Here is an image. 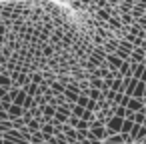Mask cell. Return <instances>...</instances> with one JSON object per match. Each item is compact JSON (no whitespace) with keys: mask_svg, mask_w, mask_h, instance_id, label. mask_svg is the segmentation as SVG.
<instances>
[{"mask_svg":"<svg viewBox=\"0 0 146 144\" xmlns=\"http://www.w3.org/2000/svg\"><path fill=\"white\" fill-rule=\"evenodd\" d=\"M72 110H74V112H72L74 116H78V118H82V114H84V108H82L80 104H78V106H74V104H72Z\"/></svg>","mask_w":146,"mask_h":144,"instance_id":"6da1fadb","label":"cell"},{"mask_svg":"<svg viewBox=\"0 0 146 144\" xmlns=\"http://www.w3.org/2000/svg\"><path fill=\"white\" fill-rule=\"evenodd\" d=\"M42 130H44L46 134H50V132H52V126H50V124H44V126H42Z\"/></svg>","mask_w":146,"mask_h":144,"instance_id":"7a4b0ae2","label":"cell"},{"mask_svg":"<svg viewBox=\"0 0 146 144\" xmlns=\"http://www.w3.org/2000/svg\"><path fill=\"white\" fill-rule=\"evenodd\" d=\"M136 120H138V122H142V120H144V112H140V114L136 116Z\"/></svg>","mask_w":146,"mask_h":144,"instance_id":"3957f363","label":"cell"}]
</instances>
